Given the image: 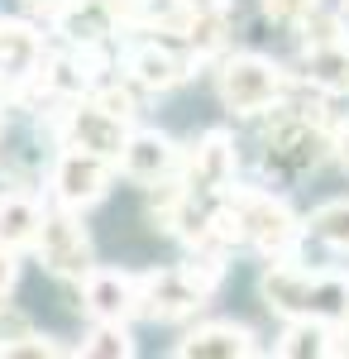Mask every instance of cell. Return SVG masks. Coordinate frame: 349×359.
Wrapping results in <instances>:
<instances>
[{
    "label": "cell",
    "mask_w": 349,
    "mask_h": 359,
    "mask_svg": "<svg viewBox=\"0 0 349 359\" xmlns=\"http://www.w3.org/2000/svg\"><path fill=\"white\" fill-rule=\"evenodd\" d=\"M259 292L282 321H325V326L349 321V273H335V269L273 259L259 278Z\"/></svg>",
    "instance_id": "cell-1"
},
{
    "label": "cell",
    "mask_w": 349,
    "mask_h": 359,
    "mask_svg": "<svg viewBox=\"0 0 349 359\" xmlns=\"http://www.w3.org/2000/svg\"><path fill=\"white\" fill-rule=\"evenodd\" d=\"M225 264L220 254L196 249V259L177 264V269H153V273H139V311L149 321H182L191 311H201L206 297L220 287Z\"/></svg>",
    "instance_id": "cell-2"
},
{
    "label": "cell",
    "mask_w": 349,
    "mask_h": 359,
    "mask_svg": "<svg viewBox=\"0 0 349 359\" xmlns=\"http://www.w3.org/2000/svg\"><path fill=\"white\" fill-rule=\"evenodd\" d=\"M230 25H235L230 0H144V10H139L144 34H163V39L191 48L196 57L220 53L230 39Z\"/></svg>",
    "instance_id": "cell-3"
},
{
    "label": "cell",
    "mask_w": 349,
    "mask_h": 359,
    "mask_svg": "<svg viewBox=\"0 0 349 359\" xmlns=\"http://www.w3.org/2000/svg\"><path fill=\"white\" fill-rule=\"evenodd\" d=\"M225 211H230V225H235V240L259 249L264 259H292L296 245H301L306 225L296 221V211L282 196L259 192V187H230Z\"/></svg>",
    "instance_id": "cell-4"
},
{
    "label": "cell",
    "mask_w": 349,
    "mask_h": 359,
    "mask_svg": "<svg viewBox=\"0 0 349 359\" xmlns=\"http://www.w3.org/2000/svg\"><path fill=\"white\" fill-rule=\"evenodd\" d=\"M215 91H220V106L230 115L254 120V115H268L287 101V72L264 53H235L220 62Z\"/></svg>",
    "instance_id": "cell-5"
},
{
    "label": "cell",
    "mask_w": 349,
    "mask_h": 359,
    "mask_svg": "<svg viewBox=\"0 0 349 359\" xmlns=\"http://www.w3.org/2000/svg\"><path fill=\"white\" fill-rule=\"evenodd\" d=\"M335 149V139L325 135L321 115L316 111H296V106H278L273 115V130L264 135V163L273 172H287V177H301L311 168L325 163V154Z\"/></svg>",
    "instance_id": "cell-6"
},
{
    "label": "cell",
    "mask_w": 349,
    "mask_h": 359,
    "mask_svg": "<svg viewBox=\"0 0 349 359\" xmlns=\"http://www.w3.org/2000/svg\"><path fill=\"white\" fill-rule=\"evenodd\" d=\"M34 254H39V264L57 278H86L96 264H91V235H86V225H81L77 206H43V225H39V240H34Z\"/></svg>",
    "instance_id": "cell-7"
},
{
    "label": "cell",
    "mask_w": 349,
    "mask_h": 359,
    "mask_svg": "<svg viewBox=\"0 0 349 359\" xmlns=\"http://www.w3.org/2000/svg\"><path fill=\"white\" fill-rule=\"evenodd\" d=\"M196 62L201 57L191 48L163 39V34H149V39L125 48V77L135 86H144V91H172V86H182L196 72Z\"/></svg>",
    "instance_id": "cell-8"
},
{
    "label": "cell",
    "mask_w": 349,
    "mask_h": 359,
    "mask_svg": "<svg viewBox=\"0 0 349 359\" xmlns=\"http://www.w3.org/2000/svg\"><path fill=\"white\" fill-rule=\"evenodd\" d=\"M62 144L120 163V154H125V144H130V120L115 115V111H106V106L91 101V96H86V101L77 96V101L62 111Z\"/></svg>",
    "instance_id": "cell-9"
},
{
    "label": "cell",
    "mask_w": 349,
    "mask_h": 359,
    "mask_svg": "<svg viewBox=\"0 0 349 359\" xmlns=\"http://www.w3.org/2000/svg\"><path fill=\"white\" fill-rule=\"evenodd\" d=\"M235 163H240L235 139L225 135V130H206V135L196 139V149L187 154V163H182L187 196H196V201H225L230 182H235Z\"/></svg>",
    "instance_id": "cell-10"
},
{
    "label": "cell",
    "mask_w": 349,
    "mask_h": 359,
    "mask_svg": "<svg viewBox=\"0 0 349 359\" xmlns=\"http://www.w3.org/2000/svg\"><path fill=\"white\" fill-rule=\"evenodd\" d=\"M115 168H120L115 158H101V154H86V149L62 144V154H57V163H53V201L77 206V211L96 206L110 192Z\"/></svg>",
    "instance_id": "cell-11"
},
{
    "label": "cell",
    "mask_w": 349,
    "mask_h": 359,
    "mask_svg": "<svg viewBox=\"0 0 349 359\" xmlns=\"http://www.w3.org/2000/svg\"><path fill=\"white\" fill-rule=\"evenodd\" d=\"M139 10L144 0H72L57 29L72 43H106L120 29H139Z\"/></svg>",
    "instance_id": "cell-12"
},
{
    "label": "cell",
    "mask_w": 349,
    "mask_h": 359,
    "mask_svg": "<svg viewBox=\"0 0 349 359\" xmlns=\"http://www.w3.org/2000/svg\"><path fill=\"white\" fill-rule=\"evenodd\" d=\"M182 163H187L182 149L167 135H158V130H130V144H125V154H120V172L135 177V182H144V187H158L167 177H177Z\"/></svg>",
    "instance_id": "cell-13"
},
{
    "label": "cell",
    "mask_w": 349,
    "mask_h": 359,
    "mask_svg": "<svg viewBox=\"0 0 349 359\" xmlns=\"http://www.w3.org/2000/svg\"><path fill=\"white\" fill-rule=\"evenodd\" d=\"M81 306L91 321H125L139 311V273L125 269H91L81 278Z\"/></svg>",
    "instance_id": "cell-14"
},
{
    "label": "cell",
    "mask_w": 349,
    "mask_h": 359,
    "mask_svg": "<svg viewBox=\"0 0 349 359\" xmlns=\"http://www.w3.org/2000/svg\"><path fill=\"white\" fill-rule=\"evenodd\" d=\"M301 82L316 86L321 96H349V34L306 39V53H301Z\"/></svg>",
    "instance_id": "cell-15"
},
{
    "label": "cell",
    "mask_w": 349,
    "mask_h": 359,
    "mask_svg": "<svg viewBox=\"0 0 349 359\" xmlns=\"http://www.w3.org/2000/svg\"><path fill=\"white\" fill-rule=\"evenodd\" d=\"M43 62H48V48H43V34L39 29L29 25V20H0V82L15 91Z\"/></svg>",
    "instance_id": "cell-16"
},
{
    "label": "cell",
    "mask_w": 349,
    "mask_h": 359,
    "mask_svg": "<svg viewBox=\"0 0 349 359\" xmlns=\"http://www.w3.org/2000/svg\"><path fill=\"white\" fill-rule=\"evenodd\" d=\"M259 350L254 331L240 321H201L196 331H187L177 340V355L182 359H249Z\"/></svg>",
    "instance_id": "cell-17"
},
{
    "label": "cell",
    "mask_w": 349,
    "mask_h": 359,
    "mask_svg": "<svg viewBox=\"0 0 349 359\" xmlns=\"http://www.w3.org/2000/svg\"><path fill=\"white\" fill-rule=\"evenodd\" d=\"M39 225H43V206L34 196H25V192L0 196V245H10V249L34 245Z\"/></svg>",
    "instance_id": "cell-18"
},
{
    "label": "cell",
    "mask_w": 349,
    "mask_h": 359,
    "mask_svg": "<svg viewBox=\"0 0 349 359\" xmlns=\"http://www.w3.org/2000/svg\"><path fill=\"white\" fill-rule=\"evenodd\" d=\"M330 335H335V326H325V321H287V331L273 340V355L321 359V355H330Z\"/></svg>",
    "instance_id": "cell-19"
},
{
    "label": "cell",
    "mask_w": 349,
    "mask_h": 359,
    "mask_svg": "<svg viewBox=\"0 0 349 359\" xmlns=\"http://www.w3.org/2000/svg\"><path fill=\"white\" fill-rule=\"evenodd\" d=\"M77 355H91V359H130L135 355V340L125 331V321H96L91 331L81 335Z\"/></svg>",
    "instance_id": "cell-20"
},
{
    "label": "cell",
    "mask_w": 349,
    "mask_h": 359,
    "mask_svg": "<svg viewBox=\"0 0 349 359\" xmlns=\"http://www.w3.org/2000/svg\"><path fill=\"white\" fill-rule=\"evenodd\" d=\"M306 230H311L321 245H330V249H340V254H349V196L316 206V211H311V221H306Z\"/></svg>",
    "instance_id": "cell-21"
},
{
    "label": "cell",
    "mask_w": 349,
    "mask_h": 359,
    "mask_svg": "<svg viewBox=\"0 0 349 359\" xmlns=\"http://www.w3.org/2000/svg\"><path fill=\"white\" fill-rule=\"evenodd\" d=\"M264 5V15H268L273 25H287V29H301L306 20H316V10H321V0H259Z\"/></svg>",
    "instance_id": "cell-22"
},
{
    "label": "cell",
    "mask_w": 349,
    "mask_h": 359,
    "mask_svg": "<svg viewBox=\"0 0 349 359\" xmlns=\"http://www.w3.org/2000/svg\"><path fill=\"white\" fill-rule=\"evenodd\" d=\"M0 355L5 359H53V355H62L48 335H25V340H10V345H0Z\"/></svg>",
    "instance_id": "cell-23"
},
{
    "label": "cell",
    "mask_w": 349,
    "mask_h": 359,
    "mask_svg": "<svg viewBox=\"0 0 349 359\" xmlns=\"http://www.w3.org/2000/svg\"><path fill=\"white\" fill-rule=\"evenodd\" d=\"M20 5H25L34 20H43V25H57V20L67 15V5H72V0H20Z\"/></svg>",
    "instance_id": "cell-24"
},
{
    "label": "cell",
    "mask_w": 349,
    "mask_h": 359,
    "mask_svg": "<svg viewBox=\"0 0 349 359\" xmlns=\"http://www.w3.org/2000/svg\"><path fill=\"white\" fill-rule=\"evenodd\" d=\"M15 278H20V264H15V249H10V245H0V297H10Z\"/></svg>",
    "instance_id": "cell-25"
},
{
    "label": "cell",
    "mask_w": 349,
    "mask_h": 359,
    "mask_svg": "<svg viewBox=\"0 0 349 359\" xmlns=\"http://www.w3.org/2000/svg\"><path fill=\"white\" fill-rule=\"evenodd\" d=\"M330 355H349V321L335 326V335H330Z\"/></svg>",
    "instance_id": "cell-26"
},
{
    "label": "cell",
    "mask_w": 349,
    "mask_h": 359,
    "mask_svg": "<svg viewBox=\"0 0 349 359\" xmlns=\"http://www.w3.org/2000/svg\"><path fill=\"white\" fill-rule=\"evenodd\" d=\"M335 149H340V158H345V163H349V125H345V130H340V135H335Z\"/></svg>",
    "instance_id": "cell-27"
},
{
    "label": "cell",
    "mask_w": 349,
    "mask_h": 359,
    "mask_svg": "<svg viewBox=\"0 0 349 359\" xmlns=\"http://www.w3.org/2000/svg\"><path fill=\"white\" fill-rule=\"evenodd\" d=\"M340 25H345V34H349V0H345V10H340Z\"/></svg>",
    "instance_id": "cell-28"
},
{
    "label": "cell",
    "mask_w": 349,
    "mask_h": 359,
    "mask_svg": "<svg viewBox=\"0 0 349 359\" xmlns=\"http://www.w3.org/2000/svg\"><path fill=\"white\" fill-rule=\"evenodd\" d=\"M5 96H10V86H5V82H0V111H5Z\"/></svg>",
    "instance_id": "cell-29"
}]
</instances>
